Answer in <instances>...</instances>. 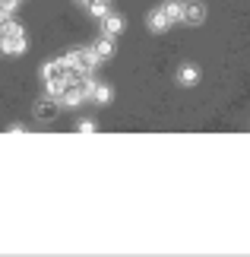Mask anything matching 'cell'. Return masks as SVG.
<instances>
[{
  "instance_id": "obj_1",
  "label": "cell",
  "mask_w": 250,
  "mask_h": 257,
  "mask_svg": "<svg viewBox=\"0 0 250 257\" xmlns=\"http://www.w3.org/2000/svg\"><path fill=\"white\" fill-rule=\"evenodd\" d=\"M64 61L83 73H95V67H98V57L92 54V48H73V51H67Z\"/></svg>"
},
{
  "instance_id": "obj_2",
  "label": "cell",
  "mask_w": 250,
  "mask_h": 257,
  "mask_svg": "<svg viewBox=\"0 0 250 257\" xmlns=\"http://www.w3.org/2000/svg\"><path fill=\"white\" fill-rule=\"evenodd\" d=\"M61 108H64V105H61V98L45 92V95L32 105V114H35V121H54V117L61 114Z\"/></svg>"
},
{
  "instance_id": "obj_3",
  "label": "cell",
  "mask_w": 250,
  "mask_h": 257,
  "mask_svg": "<svg viewBox=\"0 0 250 257\" xmlns=\"http://www.w3.org/2000/svg\"><path fill=\"white\" fill-rule=\"evenodd\" d=\"M29 51V38H26V32H23V26L16 29V32H10L7 35V42H4V54H10V57H23Z\"/></svg>"
},
{
  "instance_id": "obj_4",
  "label": "cell",
  "mask_w": 250,
  "mask_h": 257,
  "mask_svg": "<svg viewBox=\"0 0 250 257\" xmlns=\"http://www.w3.org/2000/svg\"><path fill=\"white\" fill-rule=\"evenodd\" d=\"M42 76H45V80H67V83H70L73 67H70L64 57H61V61H48V64L42 67Z\"/></svg>"
},
{
  "instance_id": "obj_5",
  "label": "cell",
  "mask_w": 250,
  "mask_h": 257,
  "mask_svg": "<svg viewBox=\"0 0 250 257\" xmlns=\"http://www.w3.org/2000/svg\"><path fill=\"white\" fill-rule=\"evenodd\" d=\"M203 23H206V4L187 0L184 4V26H203Z\"/></svg>"
},
{
  "instance_id": "obj_6",
  "label": "cell",
  "mask_w": 250,
  "mask_h": 257,
  "mask_svg": "<svg viewBox=\"0 0 250 257\" xmlns=\"http://www.w3.org/2000/svg\"><path fill=\"white\" fill-rule=\"evenodd\" d=\"M174 80L190 89V86H199L203 73H199V67H196V64H181V67H177V73H174Z\"/></svg>"
},
{
  "instance_id": "obj_7",
  "label": "cell",
  "mask_w": 250,
  "mask_h": 257,
  "mask_svg": "<svg viewBox=\"0 0 250 257\" xmlns=\"http://www.w3.org/2000/svg\"><path fill=\"white\" fill-rule=\"evenodd\" d=\"M98 23H102V32H105V35H111V38L124 35V29H127V19H124L121 13H108L105 19H98Z\"/></svg>"
},
{
  "instance_id": "obj_8",
  "label": "cell",
  "mask_w": 250,
  "mask_h": 257,
  "mask_svg": "<svg viewBox=\"0 0 250 257\" xmlns=\"http://www.w3.org/2000/svg\"><path fill=\"white\" fill-rule=\"evenodd\" d=\"M89 48H92V54L98 57V64H102V61H111V57H114V38H111V35L95 38V42L89 45Z\"/></svg>"
},
{
  "instance_id": "obj_9",
  "label": "cell",
  "mask_w": 250,
  "mask_h": 257,
  "mask_svg": "<svg viewBox=\"0 0 250 257\" xmlns=\"http://www.w3.org/2000/svg\"><path fill=\"white\" fill-rule=\"evenodd\" d=\"M146 29H149V32H155V35H162V32H168V29H171V19H168V16L162 13V7H158V10H152V13L146 16Z\"/></svg>"
},
{
  "instance_id": "obj_10",
  "label": "cell",
  "mask_w": 250,
  "mask_h": 257,
  "mask_svg": "<svg viewBox=\"0 0 250 257\" xmlns=\"http://www.w3.org/2000/svg\"><path fill=\"white\" fill-rule=\"evenodd\" d=\"M89 102H92V105H111L114 102V89L111 86H108V83H95V89H92V98H89Z\"/></svg>"
},
{
  "instance_id": "obj_11",
  "label": "cell",
  "mask_w": 250,
  "mask_h": 257,
  "mask_svg": "<svg viewBox=\"0 0 250 257\" xmlns=\"http://www.w3.org/2000/svg\"><path fill=\"white\" fill-rule=\"evenodd\" d=\"M83 102H86V95L79 92V89H76L73 83H70V86L64 89V92H61V105H64V108H70V111H73V108H79Z\"/></svg>"
},
{
  "instance_id": "obj_12",
  "label": "cell",
  "mask_w": 250,
  "mask_h": 257,
  "mask_svg": "<svg viewBox=\"0 0 250 257\" xmlns=\"http://www.w3.org/2000/svg\"><path fill=\"white\" fill-rule=\"evenodd\" d=\"M162 13L174 23H184V0H168V4H162Z\"/></svg>"
},
{
  "instance_id": "obj_13",
  "label": "cell",
  "mask_w": 250,
  "mask_h": 257,
  "mask_svg": "<svg viewBox=\"0 0 250 257\" xmlns=\"http://www.w3.org/2000/svg\"><path fill=\"white\" fill-rule=\"evenodd\" d=\"M86 10H89V13H92L95 19H105L108 13H111V0H92V4H89Z\"/></svg>"
},
{
  "instance_id": "obj_14",
  "label": "cell",
  "mask_w": 250,
  "mask_h": 257,
  "mask_svg": "<svg viewBox=\"0 0 250 257\" xmlns=\"http://www.w3.org/2000/svg\"><path fill=\"white\" fill-rule=\"evenodd\" d=\"M67 86H70L67 80H45V92H48V95H57V98H61V92H64Z\"/></svg>"
},
{
  "instance_id": "obj_15",
  "label": "cell",
  "mask_w": 250,
  "mask_h": 257,
  "mask_svg": "<svg viewBox=\"0 0 250 257\" xmlns=\"http://www.w3.org/2000/svg\"><path fill=\"white\" fill-rule=\"evenodd\" d=\"M76 131H79V134H95V121H89V117H83V121L76 124Z\"/></svg>"
},
{
  "instance_id": "obj_16",
  "label": "cell",
  "mask_w": 250,
  "mask_h": 257,
  "mask_svg": "<svg viewBox=\"0 0 250 257\" xmlns=\"http://www.w3.org/2000/svg\"><path fill=\"white\" fill-rule=\"evenodd\" d=\"M26 131H29L26 124H13V127H10V134H26Z\"/></svg>"
},
{
  "instance_id": "obj_17",
  "label": "cell",
  "mask_w": 250,
  "mask_h": 257,
  "mask_svg": "<svg viewBox=\"0 0 250 257\" xmlns=\"http://www.w3.org/2000/svg\"><path fill=\"white\" fill-rule=\"evenodd\" d=\"M76 4H83V7H89V4H92V0H76Z\"/></svg>"
}]
</instances>
